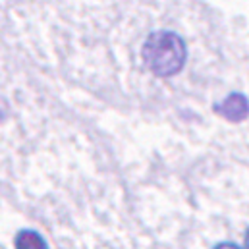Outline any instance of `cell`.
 Returning a JSON list of instances; mask_svg holds the SVG:
<instances>
[{
    "instance_id": "6da1fadb",
    "label": "cell",
    "mask_w": 249,
    "mask_h": 249,
    "mask_svg": "<svg viewBox=\"0 0 249 249\" xmlns=\"http://www.w3.org/2000/svg\"><path fill=\"white\" fill-rule=\"evenodd\" d=\"M143 60L153 73L170 77L184 68L186 43L172 31H157L143 45Z\"/></svg>"
},
{
    "instance_id": "7a4b0ae2",
    "label": "cell",
    "mask_w": 249,
    "mask_h": 249,
    "mask_svg": "<svg viewBox=\"0 0 249 249\" xmlns=\"http://www.w3.org/2000/svg\"><path fill=\"white\" fill-rule=\"evenodd\" d=\"M214 110L230 122H242L248 116V99L240 93H234V95L226 97L220 105H216Z\"/></svg>"
},
{
    "instance_id": "3957f363",
    "label": "cell",
    "mask_w": 249,
    "mask_h": 249,
    "mask_svg": "<svg viewBox=\"0 0 249 249\" xmlns=\"http://www.w3.org/2000/svg\"><path fill=\"white\" fill-rule=\"evenodd\" d=\"M16 249H47V242L33 230H21L16 240Z\"/></svg>"
},
{
    "instance_id": "277c9868",
    "label": "cell",
    "mask_w": 249,
    "mask_h": 249,
    "mask_svg": "<svg viewBox=\"0 0 249 249\" xmlns=\"http://www.w3.org/2000/svg\"><path fill=\"white\" fill-rule=\"evenodd\" d=\"M214 249H242V248H238L236 244H220V246H216Z\"/></svg>"
}]
</instances>
